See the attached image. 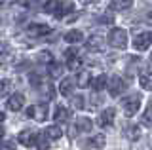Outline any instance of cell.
<instances>
[{"label":"cell","instance_id":"11","mask_svg":"<svg viewBox=\"0 0 152 150\" xmlns=\"http://www.w3.org/2000/svg\"><path fill=\"white\" fill-rule=\"evenodd\" d=\"M23 105H25V97H23L21 93H13V95L8 99V103H6L8 110H13V112L21 110V108H23Z\"/></svg>","mask_w":152,"mask_h":150},{"label":"cell","instance_id":"1","mask_svg":"<svg viewBox=\"0 0 152 150\" xmlns=\"http://www.w3.org/2000/svg\"><path fill=\"white\" fill-rule=\"evenodd\" d=\"M44 12L55 15L57 19H63V17L74 12V4L70 0H48L44 4Z\"/></svg>","mask_w":152,"mask_h":150},{"label":"cell","instance_id":"10","mask_svg":"<svg viewBox=\"0 0 152 150\" xmlns=\"http://www.w3.org/2000/svg\"><path fill=\"white\" fill-rule=\"evenodd\" d=\"M27 32L28 36H34V38H40V36H48L51 32V27L48 25H40V23H31L27 27Z\"/></svg>","mask_w":152,"mask_h":150},{"label":"cell","instance_id":"7","mask_svg":"<svg viewBox=\"0 0 152 150\" xmlns=\"http://www.w3.org/2000/svg\"><path fill=\"white\" fill-rule=\"evenodd\" d=\"M65 59H66V67H69L70 70H78L80 67H82V57H80V53L74 48L66 50Z\"/></svg>","mask_w":152,"mask_h":150},{"label":"cell","instance_id":"13","mask_svg":"<svg viewBox=\"0 0 152 150\" xmlns=\"http://www.w3.org/2000/svg\"><path fill=\"white\" fill-rule=\"evenodd\" d=\"M88 50L89 51H103L104 50V38L99 34H93L91 38L88 40Z\"/></svg>","mask_w":152,"mask_h":150},{"label":"cell","instance_id":"18","mask_svg":"<svg viewBox=\"0 0 152 150\" xmlns=\"http://www.w3.org/2000/svg\"><path fill=\"white\" fill-rule=\"evenodd\" d=\"M44 135H46L50 141H57V139L63 137V129H61L59 125H50V127H46Z\"/></svg>","mask_w":152,"mask_h":150},{"label":"cell","instance_id":"3","mask_svg":"<svg viewBox=\"0 0 152 150\" xmlns=\"http://www.w3.org/2000/svg\"><path fill=\"white\" fill-rule=\"evenodd\" d=\"M108 44L116 50H124L127 46V32L124 29H112L108 34Z\"/></svg>","mask_w":152,"mask_h":150},{"label":"cell","instance_id":"16","mask_svg":"<svg viewBox=\"0 0 152 150\" xmlns=\"http://www.w3.org/2000/svg\"><path fill=\"white\" fill-rule=\"evenodd\" d=\"M74 80L72 78H63L59 84V91H61V95H65V97H70L72 95V90H74Z\"/></svg>","mask_w":152,"mask_h":150},{"label":"cell","instance_id":"30","mask_svg":"<svg viewBox=\"0 0 152 150\" xmlns=\"http://www.w3.org/2000/svg\"><path fill=\"white\" fill-rule=\"evenodd\" d=\"M95 2H99V0H80V4H84V6H91Z\"/></svg>","mask_w":152,"mask_h":150},{"label":"cell","instance_id":"2","mask_svg":"<svg viewBox=\"0 0 152 150\" xmlns=\"http://www.w3.org/2000/svg\"><path fill=\"white\" fill-rule=\"evenodd\" d=\"M139 106H141V95H137V93L127 95L126 99H122V108H124V114H126L127 118H131V116L139 110Z\"/></svg>","mask_w":152,"mask_h":150},{"label":"cell","instance_id":"12","mask_svg":"<svg viewBox=\"0 0 152 150\" xmlns=\"http://www.w3.org/2000/svg\"><path fill=\"white\" fill-rule=\"evenodd\" d=\"M114 116H116L114 108H104L101 112V116H99V125H101V127H110L114 124Z\"/></svg>","mask_w":152,"mask_h":150},{"label":"cell","instance_id":"24","mask_svg":"<svg viewBox=\"0 0 152 150\" xmlns=\"http://www.w3.org/2000/svg\"><path fill=\"white\" fill-rule=\"evenodd\" d=\"M48 72H50L51 78H61V74H63V65L55 63V61H51L50 67H48Z\"/></svg>","mask_w":152,"mask_h":150},{"label":"cell","instance_id":"5","mask_svg":"<svg viewBox=\"0 0 152 150\" xmlns=\"http://www.w3.org/2000/svg\"><path fill=\"white\" fill-rule=\"evenodd\" d=\"M38 139H40V133L36 129H25L17 135V143L23 144V146H36L38 144Z\"/></svg>","mask_w":152,"mask_h":150},{"label":"cell","instance_id":"19","mask_svg":"<svg viewBox=\"0 0 152 150\" xmlns=\"http://www.w3.org/2000/svg\"><path fill=\"white\" fill-rule=\"evenodd\" d=\"M139 84L142 90H152V70H142L139 76Z\"/></svg>","mask_w":152,"mask_h":150},{"label":"cell","instance_id":"22","mask_svg":"<svg viewBox=\"0 0 152 150\" xmlns=\"http://www.w3.org/2000/svg\"><path fill=\"white\" fill-rule=\"evenodd\" d=\"M131 4H133V0H112L110 8L114 12H124V10H129Z\"/></svg>","mask_w":152,"mask_h":150},{"label":"cell","instance_id":"9","mask_svg":"<svg viewBox=\"0 0 152 150\" xmlns=\"http://www.w3.org/2000/svg\"><path fill=\"white\" fill-rule=\"evenodd\" d=\"M124 90H126V82H124L120 76H112L110 80H108V93H110V97L122 95Z\"/></svg>","mask_w":152,"mask_h":150},{"label":"cell","instance_id":"17","mask_svg":"<svg viewBox=\"0 0 152 150\" xmlns=\"http://www.w3.org/2000/svg\"><path fill=\"white\" fill-rule=\"evenodd\" d=\"M63 38H65V42H69V44H80V42L84 40V32H82V31H76V29H72V31H69V32H66Z\"/></svg>","mask_w":152,"mask_h":150},{"label":"cell","instance_id":"25","mask_svg":"<svg viewBox=\"0 0 152 150\" xmlns=\"http://www.w3.org/2000/svg\"><path fill=\"white\" fill-rule=\"evenodd\" d=\"M141 122H142V125H146V127H152V105H150L145 112H142Z\"/></svg>","mask_w":152,"mask_h":150},{"label":"cell","instance_id":"8","mask_svg":"<svg viewBox=\"0 0 152 150\" xmlns=\"http://www.w3.org/2000/svg\"><path fill=\"white\" fill-rule=\"evenodd\" d=\"M133 46H135V50H146V48H150L152 46V32H139V34L135 36V40H133Z\"/></svg>","mask_w":152,"mask_h":150},{"label":"cell","instance_id":"4","mask_svg":"<svg viewBox=\"0 0 152 150\" xmlns=\"http://www.w3.org/2000/svg\"><path fill=\"white\" fill-rule=\"evenodd\" d=\"M48 105L46 103H38V105H31L27 108V116L31 120H34V122H46L48 118Z\"/></svg>","mask_w":152,"mask_h":150},{"label":"cell","instance_id":"20","mask_svg":"<svg viewBox=\"0 0 152 150\" xmlns=\"http://www.w3.org/2000/svg\"><path fill=\"white\" fill-rule=\"evenodd\" d=\"M84 146L86 148H103L104 146V135L99 133V135H95V137L88 139V143H86Z\"/></svg>","mask_w":152,"mask_h":150},{"label":"cell","instance_id":"27","mask_svg":"<svg viewBox=\"0 0 152 150\" xmlns=\"http://www.w3.org/2000/svg\"><path fill=\"white\" fill-rule=\"evenodd\" d=\"M72 106H74V108H78V110H82L84 108V97L82 95L72 97Z\"/></svg>","mask_w":152,"mask_h":150},{"label":"cell","instance_id":"33","mask_svg":"<svg viewBox=\"0 0 152 150\" xmlns=\"http://www.w3.org/2000/svg\"><path fill=\"white\" fill-rule=\"evenodd\" d=\"M2 135H4V131H2V127H0V139H2Z\"/></svg>","mask_w":152,"mask_h":150},{"label":"cell","instance_id":"26","mask_svg":"<svg viewBox=\"0 0 152 150\" xmlns=\"http://www.w3.org/2000/svg\"><path fill=\"white\" fill-rule=\"evenodd\" d=\"M12 90V80H0V97H6Z\"/></svg>","mask_w":152,"mask_h":150},{"label":"cell","instance_id":"6","mask_svg":"<svg viewBox=\"0 0 152 150\" xmlns=\"http://www.w3.org/2000/svg\"><path fill=\"white\" fill-rule=\"evenodd\" d=\"M91 127H93V122L89 118H86V116H80V118H76V122L70 125V135L76 137L78 133H88V131H91Z\"/></svg>","mask_w":152,"mask_h":150},{"label":"cell","instance_id":"14","mask_svg":"<svg viewBox=\"0 0 152 150\" xmlns=\"http://www.w3.org/2000/svg\"><path fill=\"white\" fill-rule=\"evenodd\" d=\"M124 135H126L127 141H139L141 139V127L135 124H129L124 127Z\"/></svg>","mask_w":152,"mask_h":150},{"label":"cell","instance_id":"34","mask_svg":"<svg viewBox=\"0 0 152 150\" xmlns=\"http://www.w3.org/2000/svg\"><path fill=\"white\" fill-rule=\"evenodd\" d=\"M2 4H6V0H0V6H2Z\"/></svg>","mask_w":152,"mask_h":150},{"label":"cell","instance_id":"23","mask_svg":"<svg viewBox=\"0 0 152 150\" xmlns=\"http://www.w3.org/2000/svg\"><path fill=\"white\" fill-rule=\"evenodd\" d=\"M91 86H93L95 91H101V90H104V87H108V78L104 76V74H101V76H97L91 82Z\"/></svg>","mask_w":152,"mask_h":150},{"label":"cell","instance_id":"29","mask_svg":"<svg viewBox=\"0 0 152 150\" xmlns=\"http://www.w3.org/2000/svg\"><path fill=\"white\" fill-rule=\"evenodd\" d=\"M99 21H101V23H108V25H110L114 19H112V15H101V17H99Z\"/></svg>","mask_w":152,"mask_h":150},{"label":"cell","instance_id":"31","mask_svg":"<svg viewBox=\"0 0 152 150\" xmlns=\"http://www.w3.org/2000/svg\"><path fill=\"white\" fill-rule=\"evenodd\" d=\"M146 23H152V12L146 13Z\"/></svg>","mask_w":152,"mask_h":150},{"label":"cell","instance_id":"28","mask_svg":"<svg viewBox=\"0 0 152 150\" xmlns=\"http://www.w3.org/2000/svg\"><path fill=\"white\" fill-rule=\"evenodd\" d=\"M0 150H17L13 143H0Z\"/></svg>","mask_w":152,"mask_h":150},{"label":"cell","instance_id":"35","mask_svg":"<svg viewBox=\"0 0 152 150\" xmlns=\"http://www.w3.org/2000/svg\"><path fill=\"white\" fill-rule=\"evenodd\" d=\"M150 61H152V53H150Z\"/></svg>","mask_w":152,"mask_h":150},{"label":"cell","instance_id":"32","mask_svg":"<svg viewBox=\"0 0 152 150\" xmlns=\"http://www.w3.org/2000/svg\"><path fill=\"white\" fill-rule=\"evenodd\" d=\"M4 118H6V116H4V112H0V124L4 122Z\"/></svg>","mask_w":152,"mask_h":150},{"label":"cell","instance_id":"21","mask_svg":"<svg viewBox=\"0 0 152 150\" xmlns=\"http://www.w3.org/2000/svg\"><path fill=\"white\" fill-rule=\"evenodd\" d=\"M89 80H91V74H89L88 70H80V72L76 74V86L78 87H88Z\"/></svg>","mask_w":152,"mask_h":150},{"label":"cell","instance_id":"15","mask_svg":"<svg viewBox=\"0 0 152 150\" xmlns=\"http://www.w3.org/2000/svg\"><path fill=\"white\" fill-rule=\"evenodd\" d=\"M69 118H70V110L66 108V106H55V110H53V120L57 122V124H63V122H69Z\"/></svg>","mask_w":152,"mask_h":150}]
</instances>
